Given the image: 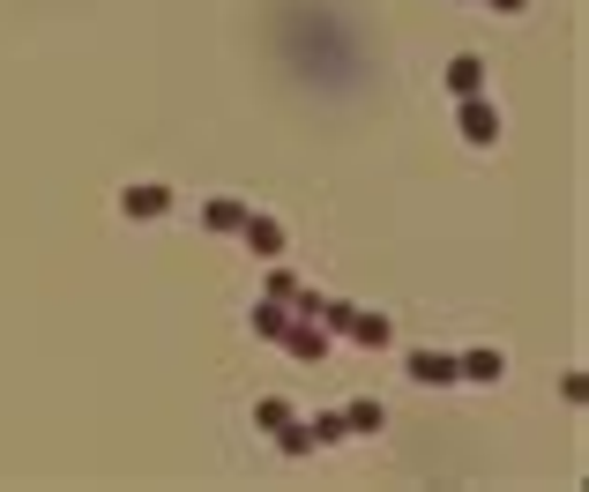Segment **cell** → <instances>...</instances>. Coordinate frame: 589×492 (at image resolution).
Listing matches in <instances>:
<instances>
[{
  "label": "cell",
  "mask_w": 589,
  "mask_h": 492,
  "mask_svg": "<svg viewBox=\"0 0 589 492\" xmlns=\"http://www.w3.org/2000/svg\"><path fill=\"white\" fill-rule=\"evenodd\" d=\"M120 209H127V217H165V209H173V187H127V195H120Z\"/></svg>",
  "instance_id": "7a4b0ae2"
},
{
  "label": "cell",
  "mask_w": 589,
  "mask_h": 492,
  "mask_svg": "<svg viewBox=\"0 0 589 492\" xmlns=\"http://www.w3.org/2000/svg\"><path fill=\"white\" fill-rule=\"evenodd\" d=\"M254 328H262V336H284V328H292V321H284V298H269V306H254Z\"/></svg>",
  "instance_id": "30bf717a"
},
{
  "label": "cell",
  "mask_w": 589,
  "mask_h": 492,
  "mask_svg": "<svg viewBox=\"0 0 589 492\" xmlns=\"http://www.w3.org/2000/svg\"><path fill=\"white\" fill-rule=\"evenodd\" d=\"M389 336H395V328H389V321H381V314H351V344L381 351V344H389Z\"/></svg>",
  "instance_id": "52a82bcc"
},
{
  "label": "cell",
  "mask_w": 589,
  "mask_h": 492,
  "mask_svg": "<svg viewBox=\"0 0 589 492\" xmlns=\"http://www.w3.org/2000/svg\"><path fill=\"white\" fill-rule=\"evenodd\" d=\"M463 142H470V149H492V142H500V112H492L478 90L463 98Z\"/></svg>",
  "instance_id": "6da1fadb"
},
{
  "label": "cell",
  "mask_w": 589,
  "mask_h": 492,
  "mask_svg": "<svg viewBox=\"0 0 589 492\" xmlns=\"http://www.w3.org/2000/svg\"><path fill=\"white\" fill-rule=\"evenodd\" d=\"M344 425H351V433H381V403H351Z\"/></svg>",
  "instance_id": "7c38bea8"
},
{
  "label": "cell",
  "mask_w": 589,
  "mask_h": 492,
  "mask_svg": "<svg viewBox=\"0 0 589 492\" xmlns=\"http://www.w3.org/2000/svg\"><path fill=\"white\" fill-rule=\"evenodd\" d=\"M455 381H500V351H470V358H455Z\"/></svg>",
  "instance_id": "ba28073f"
},
{
  "label": "cell",
  "mask_w": 589,
  "mask_h": 492,
  "mask_svg": "<svg viewBox=\"0 0 589 492\" xmlns=\"http://www.w3.org/2000/svg\"><path fill=\"white\" fill-rule=\"evenodd\" d=\"M239 232H246V239H254V254H269V262H276V254H284V224H269V217H246Z\"/></svg>",
  "instance_id": "8992f818"
},
{
  "label": "cell",
  "mask_w": 589,
  "mask_h": 492,
  "mask_svg": "<svg viewBox=\"0 0 589 492\" xmlns=\"http://www.w3.org/2000/svg\"><path fill=\"white\" fill-rule=\"evenodd\" d=\"M411 381H425V388H448V381H455V358H441V351H418V358H411Z\"/></svg>",
  "instance_id": "277c9868"
},
{
  "label": "cell",
  "mask_w": 589,
  "mask_h": 492,
  "mask_svg": "<svg viewBox=\"0 0 589 492\" xmlns=\"http://www.w3.org/2000/svg\"><path fill=\"white\" fill-rule=\"evenodd\" d=\"M276 441H284V455H306V447H314V425H292V419H284V425H276Z\"/></svg>",
  "instance_id": "8fae6325"
},
{
  "label": "cell",
  "mask_w": 589,
  "mask_h": 492,
  "mask_svg": "<svg viewBox=\"0 0 589 492\" xmlns=\"http://www.w3.org/2000/svg\"><path fill=\"white\" fill-rule=\"evenodd\" d=\"M448 90H455V98L485 90V68H478V60H455V68H448Z\"/></svg>",
  "instance_id": "9c48e42d"
},
{
  "label": "cell",
  "mask_w": 589,
  "mask_h": 492,
  "mask_svg": "<svg viewBox=\"0 0 589 492\" xmlns=\"http://www.w3.org/2000/svg\"><path fill=\"white\" fill-rule=\"evenodd\" d=\"M284 351H292V358H321V351H328V336H321L314 321H292V328H284Z\"/></svg>",
  "instance_id": "5b68a950"
},
{
  "label": "cell",
  "mask_w": 589,
  "mask_h": 492,
  "mask_svg": "<svg viewBox=\"0 0 589 492\" xmlns=\"http://www.w3.org/2000/svg\"><path fill=\"white\" fill-rule=\"evenodd\" d=\"M492 8H530V0H492Z\"/></svg>",
  "instance_id": "4fadbf2b"
},
{
  "label": "cell",
  "mask_w": 589,
  "mask_h": 492,
  "mask_svg": "<svg viewBox=\"0 0 589 492\" xmlns=\"http://www.w3.org/2000/svg\"><path fill=\"white\" fill-rule=\"evenodd\" d=\"M246 217H254V209H246V201H232V195H217V201H202V224H209V232H239Z\"/></svg>",
  "instance_id": "3957f363"
}]
</instances>
